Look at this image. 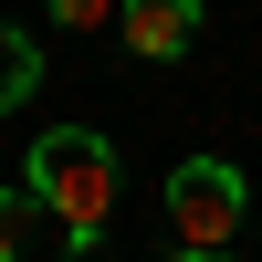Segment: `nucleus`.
Returning a JSON list of instances; mask_svg holds the SVG:
<instances>
[{"label": "nucleus", "mask_w": 262, "mask_h": 262, "mask_svg": "<svg viewBox=\"0 0 262 262\" xmlns=\"http://www.w3.org/2000/svg\"><path fill=\"white\" fill-rule=\"evenodd\" d=\"M21 179L42 189L63 252H105V221H116V147H105L95 126H42L32 158H21Z\"/></svg>", "instance_id": "1"}, {"label": "nucleus", "mask_w": 262, "mask_h": 262, "mask_svg": "<svg viewBox=\"0 0 262 262\" xmlns=\"http://www.w3.org/2000/svg\"><path fill=\"white\" fill-rule=\"evenodd\" d=\"M116 32L137 63H179L200 42V0H116Z\"/></svg>", "instance_id": "3"}, {"label": "nucleus", "mask_w": 262, "mask_h": 262, "mask_svg": "<svg viewBox=\"0 0 262 262\" xmlns=\"http://www.w3.org/2000/svg\"><path fill=\"white\" fill-rule=\"evenodd\" d=\"M53 21L63 32H95V21H116V0H53Z\"/></svg>", "instance_id": "6"}, {"label": "nucleus", "mask_w": 262, "mask_h": 262, "mask_svg": "<svg viewBox=\"0 0 262 262\" xmlns=\"http://www.w3.org/2000/svg\"><path fill=\"white\" fill-rule=\"evenodd\" d=\"M32 95H42V42L0 21V116H11V105H32Z\"/></svg>", "instance_id": "4"}, {"label": "nucleus", "mask_w": 262, "mask_h": 262, "mask_svg": "<svg viewBox=\"0 0 262 262\" xmlns=\"http://www.w3.org/2000/svg\"><path fill=\"white\" fill-rule=\"evenodd\" d=\"M242 210H252V179L231 158H179V179H168V242L179 252H231Z\"/></svg>", "instance_id": "2"}, {"label": "nucleus", "mask_w": 262, "mask_h": 262, "mask_svg": "<svg viewBox=\"0 0 262 262\" xmlns=\"http://www.w3.org/2000/svg\"><path fill=\"white\" fill-rule=\"evenodd\" d=\"M42 231H53V210H42V189L21 179V189H0V262H21L42 242Z\"/></svg>", "instance_id": "5"}]
</instances>
